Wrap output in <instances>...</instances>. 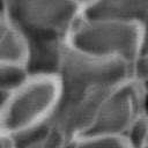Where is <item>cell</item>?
Wrapping results in <instances>:
<instances>
[{"mask_svg": "<svg viewBox=\"0 0 148 148\" xmlns=\"http://www.w3.org/2000/svg\"><path fill=\"white\" fill-rule=\"evenodd\" d=\"M10 20L25 40L69 39L82 16L83 1L8 0Z\"/></svg>", "mask_w": 148, "mask_h": 148, "instance_id": "cell-1", "label": "cell"}, {"mask_svg": "<svg viewBox=\"0 0 148 148\" xmlns=\"http://www.w3.org/2000/svg\"><path fill=\"white\" fill-rule=\"evenodd\" d=\"M69 42L88 54L121 60L132 66L142 50V30L138 23L81 16Z\"/></svg>", "mask_w": 148, "mask_h": 148, "instance_id": "cell-2", "label": "cell"}, {"mask_svg": "<svg viewBox=\"0 0 148 148\" xmlns=\"http://www.w3.org/2000/svg\"><path fill=\"white\" fill-rule=\"evenodd\" d=\"M132 79L131 65L82 52L69 45L57 77L60 95L105 91Z\"/></svg>", "mask_w": 148, "mask_h": 148, "instance_id": "cell-3", "label": "cell"}, {"mask_svg": "<svg viewBox=\"0 0 148 148\" xmlns=\"http://www.w3.org/2000/svg\"><path fill=\"white\" fill-rule=\"evenodd\" d=\"M59 97V86L53 79L30 77L8 99L0 119V132L16 135L45 124Z\"/></svg>", "mask_w": 148, "mask_h": 148, "instance_id": "cell-4", "label": "cell"}, {"mask_svg": "<svg viewBox=\"0 0 148 148\" xmlns=\"http://www.w3.org/2000/svg\"><path fill=\"white\" fill-rule=\"evenodd\" d=\"M143 95L141 84L133 79L114 87L103 99L86 135L124 138L135 119L143 113Z\"/></svg>", "mask_w": 148, "mask_h": 148, "instance_id": "cell-5", "label": "cell"}, {"mask_svg": "<svg viewBox=\"0 0 148 148\" xmlns=\"http://www.w3.org/2000/svg\"><path fill=\"white\" fill-rule=\"evenodd\" d=\"M27 42L25 69L34 79L57 80L65 54L71 45L69 39L47 38Z\"/></svg>", "mask_w": 148, "mask_h": 148, "instance_id": "cell-6", "label": "cell"}, {"mask_svg": "<svg viewBox=\"0 0 148 148\" xmlns=\"http://www.w3.org/2000/svg\"><path fill=\"white\" fill-rule=\"evenodd\" d=\"M148 13V0H89L83 1L82 16L141 25Z\"/></svg>", "mask_w": 148, "mask_h": 148, "instance_id": "cell-7", "label": "cell"}, {"mask_svg": "<svg viewBox=\"0 0 148 148\" xmlns=\"http://www.w3.org/2000/svg\"><path fill=\"white\" fill-rule=\"evenodd\" d=\"M30 79L23 64L0 62V91L13 94Z\"/></svg>", "mask_w": 148, "mask_h": 148, "instance_id": "cell-8", "label": "cell"}, {"mask_svg": "<svg viewBox=\"0 0 148 148\" xmlns=\"http://www.w3.org/2000/svg\"><path fill=\"white\" fill-rule=\"evenodd\" d=\"M67 148H131L124 138L102 136V135H84Z\"/></svg>", "mask_w": 148, "mask_h": 148, "instance_id": "cell-9", "label": "cell"}, {"mask_svg": "<svg viewBox=\"0 0 148 148\" xmlns=\"http://www.w3.org/2000/svg\"><path fill=\"white\" fill-rule=\"evenodd\" d=\"M124 139L131 148H141L148 142V117L145 113L135 119Z\"/></svg>", "mask_w": 148, "mask_h": 148, "instance_id": "cell-10", "label": "cell"}, {"mask_svg": "<svg viewBox=\"0 0 148 148\" xmlns=\"http://www.w3.org/2000/svg\"><path fill=\"white\" fill-rule=\"evenodd\" d=\"M132 79L140 84L148 81V51L141 52L131 66Z\"/></svg>", "mask_w": 148, "mask_h": 148, "instance_id": "cell-11", "label": "cell"}, {"mask_svg": "<svg viewBox=\"0 0 148 148\" xmlns=\"http://www.w3.org/2000/svg\"><path fill=\"white\" fill-rule=\"evenodd\" d=\"M15 27L8 14L6 1H0V44L14 31Z\"/></svg>", "mask_w": 148, "mask_h": 148, "instance_id": "cell-12", "label": "cell"}, {"mask_svg": "<svg viewBox=\"0 0 148 148\" xmlns=\"http://www.w3.org/2000/svg\"><path fill=\"white\" fill-rule=\"evenodd\" d=\"M141 30H142V50H141V52H146V51H148V13L141 23Z\"/></svg>", "mask_w": 148, "mask_h": 148, "instance_id": "cell-13", "label": "cell"}, {"mask_svg": "<svg viewBox=\"0 0 148 148\" xmlns=\"http://www.w3.org/2000/svg\"><path fill=\"white\" fill-rule=\"evenodd\" d=\"M0 148H16L14 138L0 132Z\"/></svg>", "mask_w": 148, "mask_h": 148, "instance_id": "cell-14", "label": "cell"}, {"mask_svg": "<svg viewBox=\"0 0 148 148\" xmlns=\"http://www.w3.org/2000/svg\"><path fill=\"white\" fill-rule=\"evenodd\" d=\"M12 94H7V92H3V91H0V119L6 110V106H7V103H8V99L10 97Z\"/></svg>", "mask_w": 148, "mask_h": 148, "instance_id": "cell-15", "label": "cell"}, {"mask_svg": "<svg viewBox=\"0 0 148 148\" xmlns=\"http://www.w3.org/2000/svg\"><path fill=\"white\" fill-rule=\"evenodd\" d=\"M47 135H49V134H47ZM47 135H46L45 139H43V140H40V141H37V142H35V143H31V145H29V146H25V147H23V148H47Z\"/></svg>", "mask_w": 148, "mask_h": 148, "instance_id": "cell-16", "label": "cell"}, {"mask_svg": "<svg viewBox=\"0 0 148 148\" xmlns=\"http://www.w3.org/2000/svg\"><path fill=\"white\" fill-rule=\"evenodd\" d=\"M143 113L148 117V92L146 91L143 95Z\"/></svg>", "mask_w": 148, "mask_h": 148, "instance_id": "cell-17", "label": "cell"}, {"mask_svg": "<svg viewBox=\"0 0 148 148\" xmlns=\"http://www.w3.org/2000/svg\"><path fill=\"white\" fill-rule=\"evenodd\" d=\"M141 87H142V89H143V91H146V92H148V81H146V82H143V83H141Z\"/></svg>", "mask_w": 148, "mask_h": 148, "instance_id": "cell-18", "label": "cell"}, {"mask_svg": "<svg viewBox=\"0 0 148 148\" xmlns=\"http://www.w3.org/2000/svg\"><path fill=\"white\" fill-rule=\"evenodd\" d=\"M141 148H148V142H147V143H146V145H145V146H142V147H141Z\"/></svg>", "mask_w": 148, "mask_h": 148, "instance_id": "cell-19", "label": "cell"}]
</instances>
